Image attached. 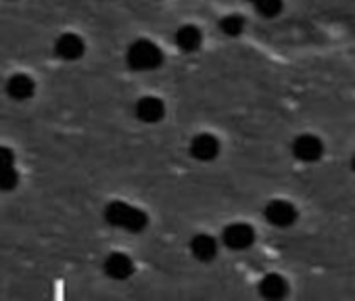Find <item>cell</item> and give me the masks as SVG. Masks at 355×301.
Instances as JSON below:
<instances>
[{
  "label": "cell",
  "instance_id": "6da1fadb",
  "mask_svg": "<svg viewBox=\"0 0 355 301\" xmlns=\"http://www.w3.org/2000/svg\"><path fill=\"white\" fill-rule=\"evenodd\" d=\"M105 222L109 226H115V228H121V230H128V232H142L148 224V218L142 209L130 205V203H123V201H111L107 207H105Z\"/></svg>",
  "mask_w": 355,
  "mask_h": 301
},
{
  "label": "cell",
  "instance_id": "7a4b0ae2",
  "mask_svg": "<svg viewBox=\"0 0 355 301\" xmlns=\"http://www.w3.org/2000/svg\"><path fill=\"white\" fill-rule=\"evenodd\" d=\"M125 61L134 71H153L163 63V51L150 40H136L125 53Z\"/></svg>",
  "mask_w": 355,
  "mask_h": 301
},
{
  "label": "cell",
  "instance_id": "3957f363",
  "mask_svg": "<svg viewBox=\"0 0 355 301\" xmlns=\"http://www.w3.org/2000/svg\"><path fill=\"white\" fill-rule=\"evenodd\" d=\"M293 155L303 164H315L324 155V142L313 134H301L293 140Z\"/></svg>",
  "mask_w": 355,
  "mask_h": 301
},
{
  "label": "cell",
  "instance_id": "277c9868",
  "mask_svg": "<svg viewBox=\"0 0 355 301\" xmlns=\"http://www.w3.org/2000/svg\"><path fill=\"white\" fill-rule=\"evenodd\" d=\"M222 243L232 251H245L255 243V230L245 222L228 224L222 232Z\"/></svg>",
  "mask_w": 355,
  "mask_h": 301
},
{
  "label": "cell",
  "instance_id": "5b68a950",
  "mask_svg": "<svg viewBox=\"0 0 355 301\" xmlns=\"http://www.w3.org/2000/svg\"><path fill=\"white\" fill-rule=\"evenodd\" d=\"M263 216L266 220L276 226V228H288L297 222V209L293 203L288 201H282V199H276V201H270L263 209Z\"/></svg>",
  "mask_w": 355,
  "mask_h": 301
},
{
  "label": "cell",
  "instance_id": "8992f818",
  "mask_svg": "<svg viewBox=\"0 0 355 301\" xmlns=\"http://www.w3.org/2000/svg\"><path fill=\"white\" fill-rule=\"evenodd\" d=\"M220 140L214 134H197L189 146L191 155L197 162H214L220 155Z\"/></svg>",
  "mask_w": 355,
  "mask_h": 301
},
{
  "label": "cell",
  "instance_id": "52a82bcc",
  "mask_svg": "<svg viewBox=\"0 0 355 301\" xmlns=\"http://www.w3.org/2000/svg\"><path fill=\"white\" fill-rule=\"evenodd\" d=\"M86 53V42L78 34H63L55 42V55L63 61H78Z\"/></svg>",
  "mask_w": 355,
  "mask_h": 301
},
{
  "label": "cell",
  "instance_id": "ba28073f",
  "mask_svg": "<svg viewBox=\"0 0 355 301\" xmlns=\"http://www.w3.org/2000/svg\"><path fill=\"white\" fill-rule=\"evenodd\" d=\"M134 113H136V117H138L140 121H144V123H157V121H161L163 115H165V105H163V101L157 98V96H142V98L136 103Z\"/></svg>",
  "mask_w": 355,
  "mask_h": 301
},
{
  "label": "cell",
  "instance_id": "9c48e42d",
  "mask_svg": "<svg viewBox=\"0 0 355 301\" xmlns=\"http://www.w3.org/2000/svg\"><path fill=\"white\" fill-rule=\"evenodd\" d=\"M103 270L113 280H128L134 274V261L125 253H111L105 259Z\"/></svg>",
  "mask_w": 355,
  "mask_h": 301
},
{
  "label": "cell",
  "instance_id": "30bf717a",
  "mask_svg": "<svg viewBox=\"0 0 355 301\" xmlns=\"http://www.w3.org/2000/svg\"><path fill=\"white\" fill-rule=\"evenodd\" d=\"M36 92V82L28 74H15L7 82V94L13 101H30Z\"/></svg>",
  "mask_w": 355,
  "mask_h": 301
},
{
  "label": "cell",
  "instance_id": "8fae6325",
  "mask_svg": "<svg viewBox=\"0 0 355 301\" xmlns=\"http://www.w3.org/2000/svg\"><path fill=\"white\" fill-rule=\"evenodd\" d=\"M191 253L199 261L207 264V261L216 259V255H218V241L211 234H197L191 241Z\"/></svg>",
  "mask_w": 355,
  "mask_h": 301
},
{
  "label": "cell",
  "instance_id": "7c38bea8",
  "mask_svg": "<svg viewBox=\"0 0 355 301\" xmlns=\"http://www.w3.org/2000/svg\"><path fill=\"white\" fill-rule=\"evenodd\" d=\"M259 293L266 299H282L288 293V282L280 274H266L259 280Z\"/></svg>",
  "mask_w": 355,
  "mask_h": 301
},
{
  "label": "cell",
  "instance_id": "4fadbf2b",
  "mask_svg": "<svg viewBox=\"0 0 355 301\" xmlns=\"http://www.w3.org/2000/svg\"><path fill=\"white\" fill-rule=\"evenodd\" d=\"M203 42V34L197 26H182V28H178L175 32V44L180 51L184 53H195Z\"/></svg>",
  "mask_w": 355,
  "mask_h": 301
},
{
  "label": "cell",
  "instance_id": "5bb4252c",
  "mask_svg": "<svg viewBox=\"0 0 355 301\" xmlns=\"http://www.w3.org/2000/svg\"><path fill=\"white\" fill-rule=\"evenodd\" d=\"M220 30H222L226 36H230V38L241 36L243 30H245V19H243V15H226V17L220 22Z\"/></svg>",
  "mask_w": 355,
  "mask_h": 301
},
{
  "label": "cell",
  "instance_id": "9a60e30c",
  "mask_svg": "<svg viewBox=\"0 0 355 301\" xmlns=\"http://www.w3.org/2000/svg\"><path fill=\"white\" fill-rule=\"evenodd\" d=\"M19 184V174L15 168H5V170H0V191H15Z\"/></svg>",
  "mask_w": 355,
  "mask_h": 301
},
{
  "label": "cell",
  "instance_id": "2e32d148",
  "mask_svg": "<svg viewBox=\"0 0 355 301\" xmlns=\"http://www.w3.org/2000/svg\"><path fill=\"white\" fill-rule=\"evenodd\" d=\"M255 9L259 11V15L263 17H276L282 11V0H257Z\"/></svg>",
  "mask_w": 355,
  "mask_h": 301
},
{
  "label": "cell",
  "instance_id": "e0dca14e",
  "mask_svg": "<svg viewBox=\"0 0 355 301\" xmlns=\"http://www.w3.org/2000/svg\"><path fill=\"white\" fill-rule=\"evenodd\" d=\"M15 166V153L5 146V144H0V170H5V168H13Z\"/></svg>",
  "mask_w": 355,
  "mask_h": 301
},
{
  "label": "cell",
  "instance_id": "ac0fdd59",
  "mask_svg": "<svg viewBox=\"0 0 355 301\" xmlns=\"http://www.w3.org/2000/svg\"><path fill=\"white\" fill-rule=\"evenodd\" d=\"M351 170H353V172H355V155H353V157H351Z\"/></svg>",
  "mask_w": 355,
  "mask_h": 301
},
{
  "label": "cell",
  "instance_id": "d6986e66",
  "mask_svg": "<svg viewBox=\"0 0 355 301\" xmlns=\"http://www.w3.org/2000/svg\"><path fill=\"white\" fill-rule=\"evenodd\" d=\"M249 3H257V0H249Z\"/></svg>",
  "mask_w": 355,
  "mask_h": 301
}]
</instances>
